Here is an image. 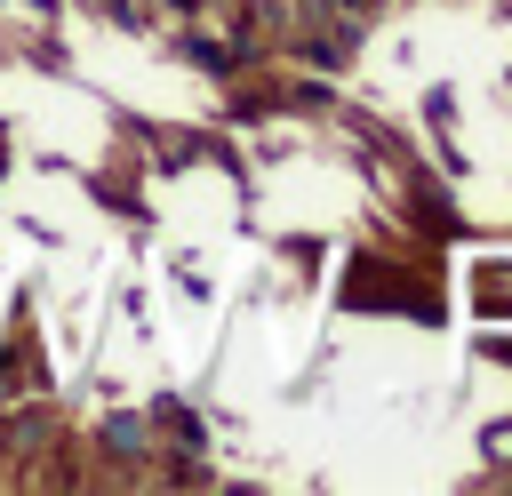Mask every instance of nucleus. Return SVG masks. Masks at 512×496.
Wrapping results in <instances>:
<instances>
[{"mask_svg":"<svg viewBox=\"0 0 512 496\" xmlns=\"http://www.w3.org/2000/svg\"><path fill=\"white\" fill-rule=\"evenodd\" d=\"M472 312H480V320H504V312H512V280H504V256H480V264H472Z\"/></svg>","mask_w":512,"mask_h":496,"instance_id":"f257e3e1","label":"nucleus"}]
</instances>
